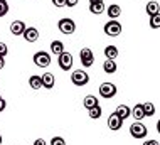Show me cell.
Segmentation results:
<instances>
[{
  "label": "cell",
  "instance_id": "cell-15",
  "mask_svg": "<svg viewBox=\"0 0 160 145\" xmlns=\"http://www.w3.org/2000/svg\"><path fill=\"white\" fill-rule=\"evenodd\" d=\"M98 105H99L98 98H96V96H93V95H88V96L83 100V106H84L86 110H91V108H94V106H98Z\"/></svg>",
  "mask_w": 160,
  "mask_h": 145
},
{
  "label": "cell",
  "instance_id": "cell-25",
  "mask_svg": "<svg viewBox=\"0 0 160 145\" xmlns=\"http://www.w3.org/2000/svg\"><path fill=\"white\" fill-rule=\"evenodd\" d=\"M89 111V118H93V120H96V118H99L101 117V113H103V110H101V106H94V108H91V110H88Z\"/></svg>",
  "mask_w": 160,
  "mask_h": 145
},
{
  "label": "cell",
  "instance_id": "cell-34",
  "mask_svg": "<svg viewBox=\"0 0 160 145\" xmlns=\"http://www.w3.org/2000/svg\"><path fill=\"white\" fill-rule=\"evenodd\" d=\"M3 66H5V58H2V56H0V69H2Z\"/></svg>",
  "mask_w": 160,
  "mask_h": 145
},
{
  "label": "cell",
  "instance_id": "cell-7",
  "mask_svg": "<svg viewBox=\"0 0 160 145\" xmlns=\"http://www.w3.org/2000/svg\"><path fill=\"white\" fill-rule=\"evenodd\" d=\"M116 91L118 90L113 83H101V86H99V96L105 100H111L116 95Z\"/></svg>",
  "mask_w": 160,
  "mask_h": 145
},
{
  "label": "cell",
  "instance_id": "cell-14",
  "mask_svg": "<svg viewBox=\"0 0 160 145\" xmlns=\"http://www.w3.org/2000/svg\"><path fill=\"white\" fill-rule=\"evenodd\" d=\"M130 117L135 118V122L143 120L145 115H143V106H142V103H138V105H135V106H133V110L130 111Z\"/></svg>",
  "mask_w": 160,
  "mask_h": 145
},
{
  "label": "cell",
  "instance_id": "cell-36",
  "mask_svg": "<svg viewBox=\"0 0 160 145\" xmlns=\"http://www.w3.org/2000/svg\"><path fill=\"white\" fill-rule=\"evenodd\" d=\"M0 145H2V135H0Z\"/></svg>",
  "mask_w": 160,
  "mask_h": 145
},
{
  "label": "cell",
  "instance_id": "cell-37",
  "mask_svg": "<svg viewBox=\"0 0 160 145\" xmlns=\"http://www.w3.org/2000/svg\"><path fill=\"white\" fill-rule=\"evenodd\" d=\"M0 98H2V95H0Z\"/></svg>",
  "mask_w": 160,
  "mask_h": 145
},
{
  "label": "cell",
  "instance_id": "cell-17",
  "mask_svg": "<svg viewBox=\"0 0 160 145\" xmlns=\"http://www.w3.org/2000/svg\"><path fill=\"white\" fill-rule=\"evenodd\" d=\"M89 12L94 15H99L105 12V3L103 2H89Z\"/></svg>",
  "mask_w": 160,
  "mask_h": 145
},
{
  "label": "cell",
  "instance_id": "cell-9",
  "mask_svg": "<svg viewBox=\"0 0 160 145\" xmlns=\"http://www.w3.org/2000/svg\"><path fill=\"white\" fill-rule=\"evenodd\" d=\"M122 125H123V120H122V118L116 115V113H111L110 118H108V127H110V130L118 132L120 128H122Z\"/></svg>",
  "mask_w": 160,
  "mask_h": 145
},
{
  "label": "cell",
  "instance_id": "cell-28",
  "mask_svg": "<svg viewBox=\"0 0 160 145\" xmlns=\"http://www.w3.org/2000/svg\"><path fill=\"white\" fill-rule=\"evenodd\" d=\"M7 52H8L7 44H5V42H0V56H2V58H5V56H7Z\"/></svg>",
  "mask_w": 160,
  "mask_h": 145
},
{
  "label": "cell",
  "instance_id": "cell-16",
  "mask_svg": "<svg viewBox=\"0 0 160 145\" xmlns=\"http://www.w3.org/2000/svg\"><path fill=\"white\" fill-rule=\"evenodd\" d=\"M145 10H147V14H148V15L160 14V5H158V2H157V0H150V2L147 3Z\"/></svg>",
  "mask_w": 160,
  "mask_h": 145
},
{
  "label": "cell",
  "instance_id": "cell-19",
  "mask_svg": "<svg viewBox=\"0 0 160 145\" xmlns=\"http://www.w3.org/2000/svg\"><path fill=\"white\" fill-rule=\"evenodd\" d=\"M130 111H132V110H130V106H127V105H120V106L115 110V113L122 118V120H127L130 117Z\"/></svg>",
  "mask_w": 160,
  "mask_h": 145
},
{
  "label": "cell",
  "instance_id": "cell-27",
  "mask_svg": "<svg viewBox=\"0 0 160 145\" xmlns=\"http://www.w3.org/2000/svg\"><path fill=\"white\" fill-rule=\"evenodd\" d=\"M51 145H66V140H64L62 137H52Z\"/></svg>",
  "mask_w": 160,
  "mask_h": 145
},
{
  "label": "cell",
  "instance_id": "cell-30",
  "mask_svg": "<svg viewBox=\"0 0 160 145\" xmlns=\"http://www.w3.org/2000/svg\"><path fill=\"white\" fill-rule=\"evenodd\" d=\"M5 108H7V101H5L3 98H0V113H2Z\"/></svg>",
  "mask_w": 160,
  "mask_h": 145
},
{
  "label": "cell",
  "instance_id": "cell-2",
  "mask_svg": "<svg viewBox=\"0 0 160 145\" xmlns=\"http://www.w3.org/2000/svg\"><path fill=\"white\" fill-rule=\"evenodd\" d=\"M147 133H148V128H147L142 122H135V123L130 125V135H132L133 138H137V140L145 138Z\"/></svg>",
  "mask_w": 160,
  "mask_h": 145
},
{
  "label": "cell",
  "instance_id": "cell-8",
  "mask_svg": "<svg viewBox=\"0 0 160 145\" xmlns=\"http://www.w3.org/2000/svg\"><path fill=\"white\" fill-rule=\"evenodd\" d=\"M58 64H59V68L62 69V71H69V69L72 68V56H71V52H61V54L58 56Z\"/></svg>",
  "mask_w": 160,
  "mask_h": 145
},
{
  "label": "cell",
  "instance_id": "cell-29",
  "mask_svg": "<svg viewBox=\"0 0 160 145\" xmlns=\"http://www.w3.org/2000/svg\"><path fill=\"white\" fill-rule=\"evenodd\" d=\"M52 3L56 7H64L66 5V0H52Z\"/></svg>",
  "mask_w": 160,
  "mask_h": 145
},
{
  "label": "cell",
  "instance_id": "cell-21",
  "mask_svg": "<svg viewBox=\"0 0 160 145\" xmlns=\"http://www.w3.org/2000/svg\"><path fill=\"white\" fill-rule=\"evenodd\" d=\"M103 52H105L106 59H116L118 58V49H116V46H106Z\"/></svg>",
  "mask_w": 160,
  "mask_h": 145
},
{
  "label": "cell",
  "instance_id": "cell-31",
  "mask_svg": "<svg viewBox=\"0 0 160 145\" xmlns=\"http://www.w3.org/2000/svg\"><path fill=\"white\" fill-rule=\"evenodd\" d=\"M78 2H79V0H66V5L68 7H76Z\"/></svg>",
  "mask_w": 160,
  "mask_h": 145
},
{
  "label": "cell",
  "instance_id": "cell-6",
  "mask_svg": "<svg viewBox=\"0 0 160 145\" xmlns=\"http://www.w3.org/2000/svg\"><path fill=\"white\" fill-rule=\"evenodd\" d=\"M79 58H81L79 61H81V64H83V68H91L94 64V54L89 47H83V49H81Z\"/></svg>",
  "mask_w": 160,
  "mask_h": 145
},
{
  "label": "cell",
  "instance_id": "cell-32",
  "mask_svg": "<svg viewBox=\"0 0 160 145\" xmlns=\"http://www.w3.org/2000/svg\"><path fill=\"white\" fill-rule=\"evenodd\" d=\"M143 145H158V143H157V140H145Z\"/></svg>",
  "mask_w": 160,
  "mask_h": 145
},
{
  "label": "cell",
  "instance_id": "cell-33",
  "mask_svg": "<svg viewBox=\"0 0 160 145\" xmlns=\"http://www.w3.org/2000/svg\"><path fill=\"white\" fill-rule=\"evenodd\" d=\"M34 145H46V140H42V138H37L36 142H34Z\"/></svg>",
  "mask_w": 160,
  "mask_h": 145
},
{
  "label": "cell",
  "instance_id": "cell-12",
  "mask_svg": "<svg viewBox=\"0 0 160 145\" xmlns=\"http://www.w3.org/2000/svg\"><path fill=\"white\" fill-rule=\"evenodd\" d=\"M25 30V24L22 20H14L10 24V34H14V36H22Z\"/></svg>",
  "mask_w": 160,
  "mask_h": 145
},
{
  "label": "cell",
  "instance_id": "cell-20",
  "mask_svg": "<svg viewBox=\"0 0 160 145\" xmlns=\"http://www.w3.org/2000/svg\"><path fill=\"white\" fill-rule=\"evenodd\" d=\"M29 86H31L32 90H41V88H42V80H41V76H37V74H32V76L29 78Z\"/></svg>",
  "mask_w": 160,
  "mask_h": 145
},
{
  "label": "cell",
  "instance_id": "cell-5",
  "mask_svg": "<svg viewBox=\"0 0 160 145\" xmlns=\"http://www.w3.org/2000/svg\"><path fill=\"white\" fill-rule=\"evenodd\" d=\"M105 34L106 36H110V37H116V36H120L122 34V24H120L118 20H108L106 24H105Z\"/></svg>",
  "mask_w": 160,
  "mask_h": 145
},
{
  "label": "cell",
  "instance_id": "cell-24",
  "mask_svg": "<svg viewBox=\"0 0 160 145\" xmlns=\"http://www.w3.org/2000/svg\"><path fill=\"white\" fill-rule=\"evenodd\" d=\"M150 27L152 29H160V14H155V15H150Z\"/></svg>",
  "mask_w": 160,
  "mask_h": 145
},
{
  "label": "cell",
  "instance_id": "cell-4",
  "mask_svg": "<svg viewBox=\"0 0 160 145\" xmlns=\"http://www.w3.org/2000/svg\"><path fill=\"white\" fill-rule=\"evenodd\" d=\"M58 27L59 30H61L62 34H74L76 32V22L72 19H68V17H64V19H61L58 22Z\"/></svg>",
  "mask_w": 160,
  "mask_h": 145
},
{
  "label": "cell",
  "instance_id": "cell-23",
  "mask_svg": "<svg viewBox=\"0 0 160 145\" xmlns=\"http://www.w3.org/2000/svg\"><path fill=\"white\" fill-rule=\"evenodd\" d=\"M142 106H143V115L145 117H153L155 115V105L147 101V103H142Z\"/></svg>",
  "mask_w": 160,
  "mask_h": 145
},
{
  "label": "cell",
  "instance_id": "cell-22",
  "mask_svg": "<svg viewBox=\"0 0 160 145\" xmlns=\"http://www.w3.org/2000/svg\"><path fill=\"white\" fill-rule=\"evenodd\" d=\"M51 52L56 56H59L61 52H64V44L61 41H52L51 42Z\"/></svg>",
  "mask_w": 160,
  "mask_h": 145
},
{
  "label": "cell",
  "instance_id": "cell-18",
  "mask_svg": "<svg viewBox=\"0 0 160 145\" xmlns=\"http://www.w3.org/2000/svg\"><path fill=\"white\" fill-rule=\"evenodd\" d=\"M103 71H105L106 74H115L116 73L115 59H105V63H103Z\"/></svg>",
  "mask_w": 160,
  "mask_h": 145
},
{
  "label": "cell",
  "instance_id": "cell-10",
  "mask_svg": "<svg viewBox=\"0 0 160 145\" xmlns=\"http://www.w3.org/2000/svg\"><path fill=\"white\" fill-rule=\"evenodd\" d=\"M41 80H42V88H46V90H51L56 85V76L52 73H44L41 76Z\"/></svg>",
  "mask_w": 160,
  "mask_h": 145
},
{
  "label": "cell",
  "instance_id": "cell-1",
  "mask_svg": "<svg viewBox=\"0 0 160 145\" xmlns=\"http://www.w3.org/2000/svg\"><path fill=\"white\" fill-rule=\"evenodd\" d=\"M71 81L76 86H86L89 83V74L84 69H76V71L71 73Z\"/></svg>",
  "mask_w": 160,
  "mask_h": 145
},
{
  "label": "cell",
  "instance_id": "cell-13",
  "mask_svg": "<svg viewBox=\"0 0 160 145\" xmlns=\"http://www.w3.org/2000/svg\"><path fill=\"white\" fill-rule=\"evenodd\" d=\"M106 14H108V17H110V20H116L120 15H122V7L113 3V5H110L106 8Z\"/></svg>",
  "mask_w": 160,
  "mask_h": 145
},
{
  "label": "cell",
  "instance_id": "cell-26",
  "mask_svg": "<svg viewBox=\"0 0 160 145\" xmlns=\"http://www.w3.org/2000/svg\"><path fill=\"white\" fill-rule=\"evenodd\" d=\"M8 14V3L7 0H0V19Z\"/></svg>",
  "mask_w": 160,
  "mask_h": 145
},
{
  "label": "cell",
  "instance_id": "cell-11",
  "mask_svg": "<svg viewBox=\"0 0 160 145\" xmlns=\"http://www.w3.org/2000/svg\"><path fill=\"white\" fill-rule=\"evenodd\" d=\"M22 36H24V39L27 42H36L37 39H39V30L36 27H25Z\"/></svg>",
  "mask_w": 160,
  "mask_h": 145
},
{
  "label": "cell",
  "instance_id": "cell-3",
  "mask_svg": "<svg viewBox=\"0 0 160 145\" xmlns=\"http://www.w3.org/2000/svg\"><path fill=\"white\" fill-rule=\"evenodd\" d=\"M32 59H34V64L39 66V68H49L51 64V54L46 51H37Z\"/></svg>",
  "mask_w": 160,
  "mask_h": 145
},
{
  "label": "cell",
  "instance_id": "cell-35",
  "mask_svg": "<svg viewBox=\"0 0 160 145\" xmlns=\"http://www.w3.org/2000/svg\"><path fill=\"white\" fill-rule=\"evenodd\" d=\"M89 2H103V0H89Z\"/></svg>",
  "mask_w": 160,
  "mask_h": 145
}]
</instances>
